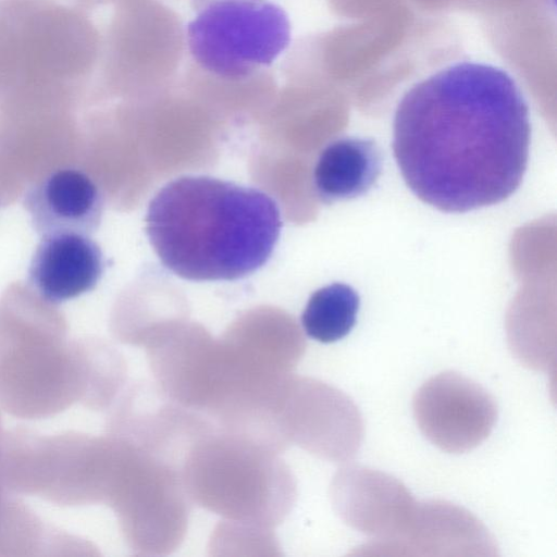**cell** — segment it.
<instances>
[{
    "label": "cell",
    "instance_id": "7c38bea8",
    "mask_svg": "<svg viewBox=\"0 0 557 557\" xmlns=\"http://www.w3.org/2000/svg\"><path fill=\"white\" fill-rule=\"evenodd\" d=\"M360 300L356 290L343 283H333L315 290L301 314L306 334L320 343H334L355 326Z\"/></svg>",
    "mask_w": 557,
    "mask_h": 557
},
{
    "label": "cell",
    "instance_id": "8992f818",
    "mask_svg": "<svg viewBox=\"0 0 557 557\" xmlns=\"http://www.w3.org/2000/svg\"><path fill=\"white\" fill-rule=\"evenodd\" d=\"M412 410L422 434L449 454H462L479 446L497 420L492 395L454 371L424 382L413 395Z\"/></svg>",
    "mask_w": 557,
    "mask_h": 557
},
{
    "label": "cell",
    "instance_id": "5b68a950",
    "mask_svg": "<svg viewBox=\"0 0 557 557\" xmlns=\"http://www.w3.org/2000/svg\"><path fill=\"white\" fill-rule=\"evenodd\" d=\"M191 62L213 75L249 76L271 67L290 44L286 12L269 1L231 0L197 12L185 28Z\"/></svg>",
    "mask_w": 557,
    "mask_h": 557
},
{
    "label": "cell",
    "instance_id": "52a82bcc",
    "mask_svg": "<svg viewBox=\"0 0 557 557\" xmlns=\"http://www.w3.org/2000/svg\"><path fill=\"white\" fill-rule=\"evenodd\" d=\"M332 498L339 517L370 537L358 554L379 555L408 530L418 502L395 476L360 465L344 467L335 476Z\"/></svg>",
    "mask_w": 557,
    "mask_h": 557
},
{
    "label": "cell",
    "instance_id": "277c9868",
    "mask_svg": "<svg viewBox=\"0 0 557 557\" xmlns=\"http://www.w3.org/2000/svg\"><path fill=\"white\" fill-rule=\"evenodd\" d=\"M101 33L97 81L114 91L163 85L178 74L185 27L159 0H114Z\"/></svg>",
    "mask_w": 557,
    "mask_h": 557
},
{
    "label": "cell",
    "instance_id": "4fadbf2b",
    "mask_svg": "<svg viewBox=\"0 0 557 557\" xmlns=\"http://www.w3.org/2000/svg\"><path fill=\"white\" fill-rule=\"evenodd\" d=\"M222 1H231V0H190L193 9L196 11V13L202 9H205L208 5H211L216 2ZM244 1H265V0H244Z\"/></svg>",
    "mask_w": 557,
    "mask_h": 557
},
{
    "label": "cell",
    "instance_id": "3957f363",
    "mask_svg": "<svg viewBox=\"0 0 557 557\" xmlns=\"http://www.w3.org/2000/svg\"><path fill=\"white\" fill-rule=\"evenodd\" d=\"M100 46L89 13L63 0H0V96L82 88L95 75Z\"/></svg>",
    "mask_w": 557,
    "mask_h": 557
},
{
    "label": "cell",
    "instance_id": "8fae6325",
    "mask_svg": "<svg viewBox=\"0 0 557 557\" xmlns=\"http://www.w3.org/2000/svg\"><path fill=\"white\" fill-rule=\"evenodd\" d=\"M381 169V153L373 140L342 137L321 151L313 170V185L326 203L352 199L375 184Z\"/></svg>",
    "mask_w": 557,
    "mask_h": 557
},
{
    "label": "cell",
    "instance_id": "6da1fadb",
    "mask_svg": "<svg viewBox=\"0 0 557 557\" xmlns=\"http://www.w3.org/2000/svg\"><path fill=\"white\" fill-rule=\"evenodd\" d=\"M393 151L410 190L443 212L499 203L528 166V103L504 70L459 62L414 84L394 116Z\"/></svg>",
    "mask_w": 557,
    "mask_h": 557
},
{
    "label": "cell",
    "instance_id": "7a4b0ae2",
    "mask_svg": "<svg viewBox=\"0 0 557 557\" xmlns=\"http://www.w3.org/2000/svg\"><path fill=\"white\" fill-rule=\"evenodd\" d=\"M146 234L162 264L188 281H234L263 267L281 235L277 203L264 191L207 175H184L150 200Z\"/></svg>",
    "mask_w": 557,
    "mask_h": 557
},
{
    "label": "cell",
    "instance_id": "9c48e42d",
    "mask_svg": "<svg viewBox=\"0 0 557 557\" xmlns=\"http://www.w3.org/2000/svg\"><path fill=\"white\" fill-rule=\"evenodd\" d=\"M104 269L100 247L87 234H45L28 269L33 287L47 300L62 302L96 287Z\"/></svg>",
    "mask_w": 557,
    "mask_h": 557
},
{
    "label": "cell",
    "instance_id": "ba28073f",
    "mask_svg": "<svg viewBox=\"0 0 557 557\" xmlns=\"http://www.w3.org/2000/svg\"><path fill=\"white\" fill-rule=\"evenodd\" d=\"M380 555L496 556L484 524L462 507L444 500L418 503L407 532Z\"/></svg>",
    "mask_w": 557,
    "mask_h": 557
},
{
    "label": "cell",
    "instance_id": "30bf717a",
    "mask_svg": "<svg viewBox=\"0 0 557 557\" xmlns=\"http://www.w3.org/2000/svg\"><path fill=\"white\" fill-rule=\"evenodd\" d=\"M102 197L94 181L76 169H60L29 193L26 208L36 228L45 234H88L100 222Z\"/></svg>",
    "mask_w": 557,
    "mask_h": 557
}]
</instances>
